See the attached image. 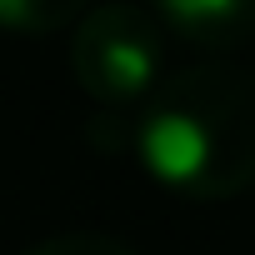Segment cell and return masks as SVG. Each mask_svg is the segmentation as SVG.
<instances>
[{"mask_svg": "<svg viewBox=\"0 0 255 255\" xmlns=\"http://www.w3.org/2000/svg\"><path fill=\"white\" fill-rule=\"evenodd\" d=\"M130 140L150 180L175 195H245L255 185V75L220 60L160 75Z\"/></svg>", "mask_w": 255, "mask_h": 255, "instance_id": "1", "label": "cell"}, {"mask_svg": "<svg viewBox=\"0 0 255 255\" xmlns=\"http://www.w3.org/2000/svg\"><path fill=\"white\" fill-rule=\"evenodd\" d=\"M160 65H165V35L160 20L145 15L140 5H125V0L90 5L70 25V70L100 110L125 115L145 105L165 75Z\"/></svg>", "mask_w": 255, "mask_h": 255, "instance_id": "2", "label": "cell"}, {"mask_svg": "<svg viewBox=\"0 0 255 255\" xmlns=\"http://www.w3.org/2000/svg\"><path fill=\"white\" fill-rule=\"evenodd\" d=\"M155 10L170 30H180L190 45L205 50L255 40V0H155Z\"/></svg>", "mask_w": 255, "mask_h": 255, "instance_id": "3", "label": "cell"}, {"mask_svg": "<svg viewBox=\"0 0 255 255\" xmlns=\"http://www.w3.org/2000/svg\"><path fill=\"white\" fill-rule=\"evenodd\" d=\"M90 10V0H0V30L15 35H50L75 25Z\"/></svg>", "mask_w": 255, "mask_h": 255, "instance_id": "4", "label": "cell"}, {"mask_svg": "<svg viewBox=\"0 0 255 255\" xmlns=\"http://www.w3.org/2000/svg\"><path fill=\"white\" fill-rule=\"evenodd\" d=\"M25 255H135V250L105 230H60V235H45L40 245H30Z\"/></svg>", "mask_w": 255, "mask_h": 255, "instance_id": "5", "label": "cell"}]
</instances>
